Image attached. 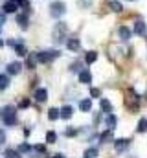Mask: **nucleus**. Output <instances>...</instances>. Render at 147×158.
Segmentation results:
<instances>
[{"label":"nucleus","mask_w":147,"mask_h":158,"mask_svg":"<svg viewBox=\"0 0 147 158\" xmlns=\"http://www.w3.org/2000/svg\"><path fill=\"white\" fill-rule=\"evenodd\" d=\"M0 119H2L4 125H15V123H17V110H15V107H11V105L2 107V110H0Z\"/></svg>","instance_id":"1"},{"label":"nucleus","mask_w":147,"mask_h":158,"mask_svg":"<svg viewBox=\"0 0 147 158\" xmlns=\"http://www.w3.org/2000/svg\"><path fill=\"white\" fill-rule=\"evenodd\" d=\"M66 11V4L65 2H52V6H50V15L53 17V19H59L63 13Z\"/></svg>","instance_id":"2"},{"label":"nucleus","mask_w":147,"mask_h":158,"mask_svg":"<svg viewBox=\"0 0 147 158\" xmlns=\"http://www.w3.org/2000/svg\"><path fill=\"white\" fill-rule=\"evenodd\" d=\"M59 57V52L57 50H48V52H40L37 53V61L39 63H52L53 59Z\"/></svg>","instance_id":"3"},{"label":"nucleus","mask_w":147,"mask_h":158,"mask_svg":"<svg viewBox=\"0 0 147 158\" xmlns=\"http://www.w3.org/2000/svg\"><path fill=\"white\" fill-rule=\"evenodd\" d=\"M65 33H66V26H65L63 22H59V24L55 26V31H53V40L61 42V40H63V37H65Z\"/></svg>","instance_id":"4"},{"label":"nucleus","mask_w":147,"mask_h":158,"mask_svg":"<svg viewBox=\"0 0 147 158\" xmlns=\"http://www.w3.org/2000/svg\"><path fill=\"white\" fill-rule=\"evenodd\" d=\"M134 33H136L138 37H142V39H145V37H147L145 22H142V20H138V22H134Z\"/></svg>","instance_id":"5"},{"label":"nucleus","mask_w":147,"mask_h":158,"mask_svg":"<svg viewBox=\"0 0 147 158\" xmlns=\"http://www.w3.org/2000/svg\"><path fill=\"white\" fill-rule=\"evenodd\" d=\"M116 123H118L116 116L109 112V114H107V118H105V127H107L109 131H114V129H116Z\"/></svg>","instance_id":"6"},{"label":"nucleus","mask_w":147,"mask_h":158,"mask_svg":"<svg viewBox=\"0 0 147 158\" xmlns=\"http://www.w3.org/2000/svg\"><path fill=\"white\" fill-rule=\"evenodd\" d=\"M20 70H22V64H20V63H17V61L7 64V74H9V76H15V74H19Z\"/></svg>","instance_id":"7"},{"label":"nucleus","mask_w":147,"mask_h":158,"mask_svg":"<svg viewBox=\"0 0 147 158\" xmlns=\"http://www.w3.org/2000/svg\"><path fill=\"white\" fill-rule=\"evenodd\" d=\"M79 83H85V85L92 83V74H90L88 70H81V72H79Z\"/></svg>","instance_id":"8"},{"label":"nucleus","mask_w":147,"mask_h":158,"mask_svg":"<svg viewBox=\"0 0 147 158\" xmlns=\"http://www.w3.org/2000/svg\"><path fill=\"white\" fill-rule=\"evenodd\" d=\"M46 98H48V90H46V88H37L35 90V99L39 103L46 101Z\"/></svg>","instance_id":"9"},{"label":"nucleus","mask_w":147,"mask_h":158,"mask_svg":"<svg viewBox=\"0 0 147 158\" xmlns=\"http://www.w3.org/2000/svg\"><path fill=\"white\" fill-rule=\"evenodd\" d=\"M2 9H4V13H15V11H17V9H19V4H17V2H13V0H11V2H6V4H4V7H2Z\"/></svg>","instance_id":"10"},{"label":"nucleus","mask_w":147,"mask_h":158,"mask_svg":"<svg viewBox=\"0 0 147 158\" xmlns=\"http://www.w3.org/2000/svg\"><path fill=\"white\" fill-rule=\"evenodd\" d=\"M17 24H20L22 30H26L28 28V15L26 13H19L17 15Z\"/></svg>","instance_id":"11"},{"label":"nucleus","mask_w":147,"mask_h":158,"mask_svg":"<svg viewBox=\"0 0 147 158\" xmlns=\"http://www.w3.org/2000/svg\"><path fill=\"white\" fill-rule=\"evenodd\" d=\"M120 37H121V40H129L131 39V30L127 28V26H120Z\"/></svg>","instance_id":"12"},{"label":"nucleus","mask_w":147,"mask_h":158,"mask_svg":"<svg viewBox=\"0 0 147 158\" xmlns=\"http://www.w3.org/2000/svg\"><path fill=\"white\" fill-rule=\"evenodd\" d=\"M66 46H68V50H72V52H77V50L81 48V42H79V39H70L68 42H66Z\"/></svg>","instance_id":"13"},{"label":"nucleus","mask_w":147,"mask_h":158,"mask_svg":"<svg viewBox=\"0 0 147 158\" xmlns=\"http://www.w3.org/2000/svg\"><path fill=\"white\" fill-rule=\"evenodd\" d=\"M127 145H129V140H116V142H114L116 151H125V149H127Z\"/></svg>","instance_id":"14"},{"label":"nucleus","mask_w":147,"mask_h":158,"mask_svg":"<svg viewBox=\"0 0 147 158\" xmlns=\"http://www.w3.org/2000/svg\"><path fill=\"white\" fill-rule=\"evenodd\" d=\"M79 109H81L83 112H88V110L92 109V99H83V101L79 103Z\"/></svg>","instance_id":"15"},{"label":"nucleus","mask_w":147,"mask_h":158,"mask_svg":"<svg viewBox=\"0 0 147 158\" xmlns=\"http://www.w3.org/2000/svg\"><path fill=\"white\" fill-rule=\"evenodd\" d=\"M109 7L112 9V11H116V13L123 9V6H121V2H118V0H110V2H109Z\"/></svg>","instance_id":"16"},{"label":"nucleus","mask_w":147,"mask_h":158,"mask_svg":"<svg viewBox=\"0 0 147 158\" xmlns=\"http://www.w3.org/2000/svg\"><path fill=\"white\" fill-rule=\"evenodd\" d=\"M15 52H17V55H20V57H24V55H28V52H26V48H24V44H22V42H19V44H15Z\"/></svg>","instance_id":"17"},{"label":"nucleus","mask_w":147,"mask_h":158,"mask_svg":"<svg viewBox=\"0 0 147 158\" xmlns=\"http://www.w3.org/2000/svg\"><path fill=\"white\" fill-rule=\"evenodd\" d=\"M72 114H74V109H72V107H63L61 116H63L65 119H70V118H72Z\"/></svg>","instance_id":"18"},{"label":"nucleus","mask_w":147,"mask_h":158,"mask_svg":"<svg viewBox=\"0 0 147 158\" xmlns=\"http://www.w3.org/2000/svg\"><path fill=\"white\" fill-rule=\"evenodd\" d=\"M59 116H61V110H57V109H50V110H48V118L52 119V121L57 119Z\"/></svg>","instance_id":"19"},{"label":"nucleus","mask_w":147,"mask_h":158,"mask_svg":"<svg viewBox=\"0 0 147 158\" xmlns=\"http://www.w3.org/2000/svg\"><path fill=\"white\" fill-rule=\"evenodd\" d=\"M101 109L109 114V112H112V105H110V101L109 99H101Z\"/></svg>","instance_id":"20"},{"label":"nucleus","mask_w":147,"mask_h":158,"mask_svg":"<svg viewBox=\"0 0 147 158\" xmlns=\"http://www.w3.org/2000/svg\"><path fill=\"white\" fill-rule=\"evenodd\" d=\"M99 140L103 142V143H107V142H110L112 140V131H105L101 136H99Z\"/></svg>","instance_id":"21"},{"label":"nucleus","mask_w":147,"mask_h":158,"mask_svg":"<svg viewBox=\"0 0 147 158\" xmlns=\"http://www.w3.org/2000/svg\"><path fill=\"white\" fill-rule=\"evenodd\" d=\"M35 63H37V55H28V59H26V66L28 68H35Z\"/></svg>","instance_id":"22"},{"label":"nucleus","mask_w":147,"mask_h":158,"mask_svg":"<svg viewBox=\"0 0 147 158\" xmlns=\"http://www.w3.org/2000/svg\"><path fill=\"white\" fill-rule=\"evenodd\" d=\"M7 86H9V77L2 74V76H0V88L4 90V88H7Z\"/></svg>","instance_id":"23"},{"label":"nucleus","mask_w":147,"mask_h":158,"mask_svg":"<svg viewBox=\"0 0 147 158\" xmlns=\"http://www.w3.org/2000/svg\"><path fill=\"white\" fill-rule=\"evenodd\" d=\"M55 140H57V134H55L53 131L46 132V142H48V143H55Z\"/></svg>","instance_id":"24"},{"label":"nucleus","mask_w":147,"mask_h":158,"mask_svg":"<svg viewBox=\"0 0 147 158\" xmlns=\"http://www.w3.org/2000/svg\"><path fill=\"white\" fill-rule=\"evenodd\" d=\"M96 156H98V149H96V147L85 151V158H96Z\"/></svg>","instance_id":"25"},{"label":"nucleus","mask_w":147,"mask_h":158,"mask_svg":"<svg viewBox=\"0 0 147 158\" xmlns=\"http://www.w3.org/2000/svg\"><path fill=\"white\" fill-rule=\"evenodd\" d=\"M96 59H98V53H96V52H88V53H86V63H88V64H92Z\"/></svg>","instance_id":"26"},{"label":"nucleus","mask_w":147,"mask_h":158,"mask_svg":"<svg viewBox=\"0 0 147 158\" xmlns=\"http://www.w3.org/2000/svg\"><path fill=\"white\" fill-rule=\"evenodd\" d=\"M138 131H140V132H145L147 131V118L140 119V123H138Z\"/></svg>","instance_id":"27"},{"label":"nucleus","mask_w":147,"mask_h":158,"mask_svg":"<svg viewBox=\"0 0 147 158\" xmlns=\"http://www.w3.org/2000/svg\"><path fill=\"white\" fill-rule=\"evenodd\" d=\"M32 149H33L32 145H28V143H20L17 151H19V153H28V151H32Z\"/></svg>","instance_id":"28"},{"label":"nucleus","mask_w":147,"mask_h":158,"mask_svg":"<svg viewBox=\"0 0 147 158\" xmlns=\"http://www.w3.org/2000/svg\"><path fill=\"white\" fill-rule=\"evenodd\" d=\"M19 155H20V153H19V151H15V149H7V151H6V156H7V158H20Z\"/></svg>","instance_id":"29"},{"label":"nucleus","mask_w":147,"mask_h":158,"mask_svg":"<svg viewBox=\"0 0 147 158\" xmlns=\"http://www.w3.org/2000/svg\"><path fill=\"white\" fill-rule=\"evenodd\" d=\"M90 96L92 98H99L101 96V90L99 88H90Z\"/></svg>","instance_id":"30"},{"label":"nucleus","mask_w":147,"mask_h":158,"mask_svg":"<svg viewBox=\"0 0 147 158\" xmlns=\"http://www.w3.org/2000/svg\"><path fill=\"white\" fill-rule=\"evenodd\" d=\"M19 107H20V109H26V107H30V99H22V101L19 103Z\"/></svg>","instance_id":"31"},{"label":"nucleus","mask_w":147,"mask_h":158,"mask_svg":"<svg viewBox=\"0 0 147 158\" xmlns=\"http://www.w3.org/2000/svg\"><path fill=\"white\" fill-rule=\"evenodd\" d=\"M33 149H35L37 153H44V151H46V147H44V145H35Z\"/></svg>","instance_id":"32"},{"label":"nucleus","mask_w":147,"mask_h":158,"mask_svg":"<svg viewBox=\"0 0 147 158\" xmlns=\"http://www.w3.org/2000/svg\"><path fill=\"white\" fill-rule=\"evenodd\" d=\"M65 134H66V136H74V134H77V129H68Z\"/></svg>","instance_id":"33"},{"label":"nucleus","mask_w":147,"mask_h":158,"mask_svg":"<svg viewBox=\"0 0 147 158\" xmlns=\"http://www.w3.org/2000/svg\"><path fill=\"white\" fill-rule=\"evenodd\" d=\"M4 142H6V134H4V131L0 129V145H2Z\"/></svg>","instance_id":"34"},{"label":"nucleus","mask_w":147,"mask_h":158,"mask_svg":"<svg viewBox=\"0 0 147 158\" xmlns=\"http://www.w3.org/2000/svg\"><path fill=\"white\" fill-rule=\"evenodd\" d=\"M79 68H81V64H79V63H74V64H72V70H74V72H75V70H79Z\"/></svg>","instance_id":"35"},{"label":"nucleus","mask_w":147,"mask_h":158,"mask_svg":"<svg viewBox=\"0 0 147 158\" xmlns=\"http://www.w3.org/2000/svg\"><path fill=\"white\" fill-rule=\"evenodd\" d=\"M53 158H65V156H63V155L59 153V155H55V156H53Z\"/></svg>","instance_id":"36"},{"label":"nucleus","mask_w":147,"mask_h":158,"mask_svg":"<svg viewBox=\"0 0 147 158\" xmlns=\"http://www.w3.org/2000/svg\"><path fill=\"white\" fill-rule=\"evenodd\" d=\"M2 46H4V40L0 39V48H2Z\"/></svg>","instance_id":"37"},{"label":"nucleus","mask_w":147,"mask_h":158,"mask_svg":"<svg viewBox=\"0 0 147 158\" xmlns=\"http://www.w3.org/2000/svg\"><path fill=\"white\" fill-rule=\"evenodd\" d=\"M129 2H132V0H129Z\"/></svg>","instance_id":"38"}]
</instances>
